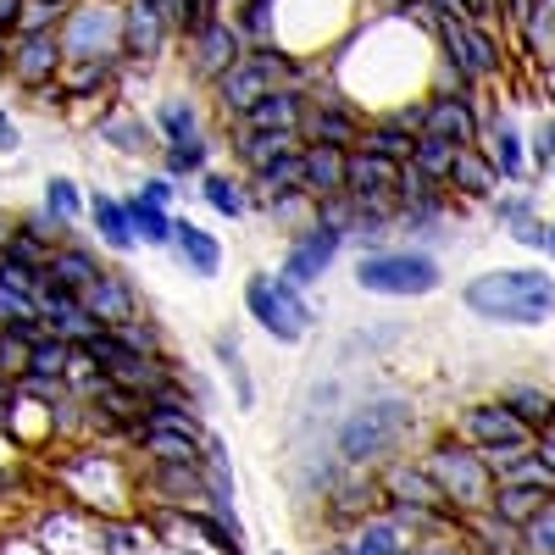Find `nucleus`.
Listing matches in <instances>:
<instances>
[{
    "mask_svg": "<svg viewBox=\"0 0 555 555\" xmlns=\"http://www.w3.org/2000/svg\"><path fill=\"white\" fill-rule=\"evenodd\" d=\"M201 195H206V206L217 211V217H245L250 211V195H245V183L240 178H228V172H206L201 178Z\"/></svg>",
    "mask_w": 555,
    "mask_h": 555,
    "instance_id": "37",
    "label": "nucleus"
},
{
    "mask_svg": "<svg viewBox=\"0 0 555 555\" xmlns=\"http://www.w3.org/2000/svg\"><path fill=\"white\" fill-rule=\"evenodd\" d=\"M122 62H67L62 67V83H67V101H89V95H101V89H112Z\"/></svg>",
    "mask_w": 555,
    "mask_h": 555,
    "instance_id": "36",
    "label": "nucleus"
},
{
    "mask_svg": "<svg viewBox=\"0 0 555 555\" xmlns=\"http://www.w3.org/2000/svg\"><path fill=\"white\" fill-rule=\"evenodd\" d=\"M56 39L67 62H122V7L117 0H73Z\"/></svg>",
    "mask_w": 555,
    "mask_h": 555,
    "instance_id": "8",
    "label": "nucleus"
},
{
    "mask_svg": "<svg viewBox=\"0 0 555 555\" xmlns=\"http://www.w3.org/2000/svg\"><path fill=\"white\" fill-rule=\"evenodd\" d=\"M133 195H139V201H151V206H167V211H172V178H145Z\"/></svg>",
    "mask_w": 555,
    "mask_h": 555,
    "instance_id": "53",
    "label": "nucleus"
},
{
    "mask_svg": "<svg viewBox=\"0 0 555 555\" xmlns=\"http://www.w3.org/2000/svg\"><path fill=\"white\" fill-rule=\"evenodd\" d=\"M467 311L494 328H544L555 317V278L544 267H494L461 289Z\"/></svg>",
    "mask_w": 555,
    "mask_h": 555,
    "instance_id": "1",
    "label": "nucleus"
},
{
    "mask_svg": "<svg viewBox=\"0 0 555 555\" xmlns=\"http://www.w3.org/2000/svg\"><path fill=\"white\" fill-rule=\"evenodd\" d=\"M405 555H467V544H461V533H428V539H416Z\"/></svg>",
    "mask_w": 555,
    "mask_h": 555,
    "instance_id": "51",
    "label": "nucleus"
},
{
    "mask_svg": "<svg viewBox=\"0 0 555 555\" xmlns=\"http://www.w3.org/2000/svg\"><path fill=\"white\" fill-rule=\"evenodd\" d=\"M172 39V17L156 0H122V56L128 62H156Z\"/></svg>",
    "mask_w": 555,
    "mask_h": 555,
    "instance_id": "13",
    "label": "nucleus"
},
{
    "mask_svg": "<svg viewBox=\"0 0 555 555\" xmlns=\"http://www.w3.org/2000/svg\"><path fill=\"white\" fill-rule=\"evenodd\" d=\"M83 306H89V317H95L101 328H122V322L139 317V295H133V284H128V272H112V267L83 289Z\"/></svg>",
    "mask_w": 555,
    "mask_h": 555,
    "instance_id": "17",
    "label": "nucleus"
},
{
    "mask_svg": "<svg viewBox=\"0 0 555 555\" xmlns=\"http://www.w3.org/2000/svg\"><path fill=\"white\" fill-rule=\"evenodd\" d=\"M500 405H512L533 434L555 428V395H550L544 384H505V389H500Z\"/></svg>",
    "mask_w": 555,
    "mask_h": 555,
    "instance_id": "30",
    "label": "nucleus"
},
{
    "mask_svg": "<svg viewBox=\"0 0 555 555\" xmlns=\"http://www.w3.org/2000/svg\"><path fill=\"white\" fill-rule=\"evenodd\" d=\"M7 261H23V267H51V245H39V240H28L23 228L7 240V250H0Z\"/></svg>",
    "mask_w": 555,
    "mask_h": 555,
    "instance_id": "47",
    "label": "nucleus"
},
{
    "mask_svg": "<svg viewBox=\"0 0 555 555\" xmlns=\"http://www.w3.org/2000/svg\"><path fill=\"white\" fill-rule=\"evenodd\" d=\"M44 211H51V217H62L67 228L83 217V195H78V183L73 178H51V183H44Z\"/></svg>",
    "mask_w": 555,
    "mask_h": 555,
    "instance_id": "46",
    "label": "nucleus"
},
{
    "mask_svg": "<svg viewBox=\"0 0 555 555\" xmlns=\"http://www.w3.org/2000/svg\"><path fill=\"white\" fill-rule=\"evenodd\" d=\"M455 434L467 439L489 467L500 473L505 461H517V455H528L533 450V428L522 423V416L512 411V405H500V400H478V405H467L461 411V423H455Z\"/></svg>",
    "mask_w": 555,
    "mask_h": 555,
    "instance_id": "7",
    "label": "nucleus"
},
{
    "mask_svg": "<svg viewBox=\"0 0 555 555\" xmlns=\"http://www.w3.org/2000/svg\"><path fill=\"white\" fill-rule=\"evenodd\" d=\"M89 222H95V234L106 240V250H117V256H133V250H139L133 222H128V201L95 190V195H89Z\"/></svg>",
    "mask_w": 555,
    "mask_h": 555,
    "instance_id": "24",
    "label": "nucleus"
},
{
    "mask_svg": "<svg viewBox=\"0 0 555 555\" xmlns=\"http://www.w3.org/2000/svg\"><path fill=\"white\" fill-rule=\"evenodd\" d=\"M483 139H489V162H494V172H500L505 183H517V178L528 172V156H522V133H517V122L505 117V112H494V117L483 122Z\"/></svg>",
    "mask_w": 555,
    "mask_h": 555,
    "instance_id": "25",
    "label": "nucleus"
},
{
    "mask_svg": "<svg viewBox=\"0 0 555 555\" xmlns=\"http://www.w3.org/2000/svg\"><path fill=\"white\" fill-rule=\"evenodd\" d=\"M405 550H411V533L389 512H373V517L350 522L345 539H339V555H405Z\"/></svg>",
    "mask_w": 555,
    "mask_h": 555,
    "instance_id": "18",
    "label": "nucleus"
},
{
    "mask_svg": "<svg viewBox=\"0 0 555 555\" xmlns=\"http://www.w3.org/2000/svg\"><path fill=\"white\" fill-rule=\"evenodd\" d=\"M306 67L289 56V51H278V44H250V51L228 67L211 89H217V101L228 117H245L261 95H278V89H300Z\"/></svg>",
    "mask_w": 555,
    "mask_h": 555,
    "instance_id": "4",
    "label": "nucleus"
},
{
    "mask_svg": "<svg viewBox=\"0 0 555 555\" xmlns=\"http://www.w3.org/2000/svg\"><path fill=\"white\" fill-rule=\"evenodd\" d=\"M206 439H211V434H206ZM206 439L172 434V428H139V434H133L139 455H151V461H206Z\"/></svg>",
    "mask_w": 555,
    "mask_h": 555,
    "instance_id": "29",
    "label": "nucleus"
},
{
    "mask_svg": "<svg viewBox=\"0 0 555 555\" xmlns=\"http://www.w3.org/2000/svg\"><path fill=\"white\" fill-rule=\"evenodd\" d=\"M117 334H122V345H133L139 356H162V334L151 328V322H145V317H133V322H122V328H117Z\"/></svg>",
    "mask_w": 555,
    "mask_h": 555,
    "instance_id": "49",
    "label": "nucleus"
},
{
    "mask_svg": "<svg viewBox=\"0 0 555 555\" xmlns=\"http://www.w3.org/2000/svg\"><path fill=\"white\" fill-rule=\"evenodd\" d=\"M0 284H12V289H23V295H39L44 267H23V261H7V256H0Z\"/></svg>",
    "mask_w": 555,
    "mask_h": 555,
    "instance_id": "48",
    "label": "nucleus"
},
{
    "mask_svg": "<svg viewBox=\"0 0 555 555\" xmlns=\"http://www.w3.org/2000/svg\"><path fill=\"white\" fill-rule=\"evenodd\" d=\"M0 78H12V39L0 34Z\"/></svg>",
    "mask_w": 555,
    "mask_h": 555,
    "instance_id": "58",
    "label": "nucleus"
},
{
    "mask_svg": "<svg viewBox=\"0 0 555 555\" xmlns=\"http://www.w3.org/2000/svg\"><path fill=\"white\" fill-rule=\"evenodd\" d=\"M544 172H550V190H555V162H550V167H544Z\"/></svg>",
    "mask_w": 555,
    "mask_h": 555,
    "instance_id": "60",
    "label": "nucleus"
},
{
    "mask_svg": "<svg viewBox=\"0 0 555 555\" xmlns=\"http://www.w3.org/2000/svg\"><path fill=\"white\" fill-rule=\"evenodd\" d=\"M356 151H373V156L405 167L411 151H416V133H405V128H395V122L384 117V122H366V133H361V145H356Z\"/></svg>",
    "mask_w": 555,
    "mask_h": 555,
    "instance_id": "33",
    "label": "nucleus"
},
{
    "mask_svg": "<svg viewBox=\"0 0 555 555\" xmlns=\"http://www.w3.org/2000/svg\"><path fill=\"white\" fill-rule=\"evenodd\" d=\"M172 256H178V267L190 272V278H217V272H222V245H217V234H206V228L190 222V217L172 222Z\"/></svg>",
    "mask_w": 555,
    "mask_h": 555,
    "instance_id": "21",
    "label": "nucleus"
},
{
    "mask_svg": "<svg viewBox=\"0 0 555 555\" xmlns=\"http://www.w3.org/2000/svg\"><path fill=\"white\" fill-rule=\"evenodd\" d=\"M494 217H500L505 228H517V222L539 217V206H533V195H494Z\"/></svg>",
    "mask_w": 555,
    "mask_h": 555,
    "instance_id": "50",
    "label": "nucleus"
},
{
    "mask_svg": "<svg viewBox=\"0 0 555 555\" xmlns=\"http://www.w3.org/2000/svg\"><path fill=\"white\" fill-rule=\"evenodd\" d=\"M250 190H256L261 206L284 201V195H306V190H300V151L284 156V162H272V167H261V172H250Z\"/></svg>",
    "mask_w": 555,
    "mask_h": 555,
    "instance_id": "32",
    "label": "nucleus"
},
{
    "mask_svg": "<svg viewBox=\"0 0 555 555\" xmlns=\"http://www.w3.org/2000/svg\"><path fill=\"white\" fill-rule=\"evenodd\" d=\"M73 12V0H23V17H17V34H56Z\"/></svg>",
    "mask_w": 555,
    "mask_h": 555,
    "instance_id": "42",
    "label": "nucleus"
},
{
    "mask_svg": "<svg viewBox=\"0 0 555 555\" xmlns=\"http://www.w3.org/2000/svg\"><path fill=\"white\" fill-rule=\"evenodd\" d=\"M423 133L428 139H450V145H478L483 139V117L473 112V89H455V95H428L423 101Z\"/></svg>",
    "mask_w": 555,
    "mask_h": 555,
    "instance_id": "12",
    "label": "nucleus"
},
{
    "mask_svg": "<svg viewBox=\"0 0 555 555\" xmlns=\"http://www.w3.org/2000/svg\"><path fill=\"white\" fill-rule=\"evenodd\" d=\"M128 222H133V240L139 245H151V250H172V211L167 206H151V201H139L128 195Z\"/></svg>",
    "mask_w": 555,
    "mask_h": 555,
    "instance_id": "31",
    "label": "nucleus"
},
{
    "mask_svg": "<svg viewBox=\"0 0 555 555\" xmlns=\"http://www.w3.org/2000/svg\"><path fill=\"white\" fill-rule=\"evenodd\" d=\"M361 112L345 101V95H328V101H306V117H300V145H334V151H356L361 145Z\"/></svg>",
    "mask_w": 555,
    "mask_h": 555,
    "instance_id": "10",
    "label": "nucleus"
},
{
    "mask_svg": "<svg viewBox=\"0 0 555 555\" xmlns=\"http://www.w3.org/2000/svg\"><path fill=\"white\" fill-rule=\"evenodd\" d=\"M494 483H528V489H544V494H555V473L544 467V461L528 450V455H517V461H505V467L494 473Z\"/></svg>",
    "mask_w": 555,
    "mask_h": 555,
    "instance_id": "43",
    "label": "nucleus"
},
{
    "mask_svg": "<svg viewBox=\"0 0 555 555\" xmlns=\"http://www.w3.org/2000/svg\"><path fill=\"white\" fill-rule=\"evenodd\" d=\"M39 317H44V328L62 334V339H73V345H83V339H95V334H101V322L89 317L83 295L62 289L51 272H44V284H39Z\"/></svg>",
    "mask_w": 555,
    "mask_h": 555,
    "instance_id": "15",
    "label": "nucleus"
},
{
    "mask_svg": "<svg viewBox=\"0 0 555 555\" xmlns=\"http://www.w3.org/2000/svg\"><path fill=\"white\" fill-rule=\"evenodd\" d=\"M295 151H306L300 133H256V128H240V139H234V156H240L250 172L284 162V156H295Z\"/></svg>",
    "mask_w": 555,
    "mask_h": 555,
    "instance_id": "28",
    "label": "nucleus"
},
{
    "mask_svg": "<svg viewBox=\"0 0 555 555\" xmlns=\"http://www.w3.org/2000/svg\"><path fill=\"white\" fill-rule=\"evenodd\" d=\"M217 361H222V373H228V384H234V400H240V411H250L256 405V384H250V366H245V350H240V339H228V334H217Z\"/></svg>",
    "mask_w": 555,
    "mask_h": 555,
    "instance_id": "41",
    "label": "nucleus"
},
{
    "mask_svg": "<svg viewBox=\"0 0 555 555\" xmlns=\"http://www.w3.org/2000/svg\"><path fill=\"white\" fill-rule=\"evenodd\" d=\"M550 494L544 489H528V483H494V500H489V512L494 517H505V522H512V528H522L533 512H539V505H544Z\"/></svg>",
    "mask_w": 555,
    "mask_h": 555,
    "instance_id": "35",
    "label": "nucleus"
},
{
    "mask_svg": "<svg viewBox=\"0 0 555 555\" xmlns=\"http://www.w3.org/2000/svg\"><path fill=\"white\" fill-rule=\"evenodd\" d=\"M272 555H284V550H272Z\"/></svg>",
    "mask_w": 555,
    "mask_h": 555,
    "instance_id": "62",
    "label": "nucleus"
},
{
    "mask_svg": "<svg viewBox=\"0 0 555 555\" xmlns=\"http://www.w3.org/2000/svg\"><path fill=\"white\" fill-rule=\"evenodd\" d=\"M245 51H250V44H245V34L234 28V17H217V23H206L201 34H190V73H195L201 83H217Z\"/></svg>",
    "mask_w": 555,
    "mask_h": 555,
    "instance_id": "11",
    "label": "nucleus"
},
{
    "mask_svg": "<svg viewBox=\"0 0 555 555\" xmlns=\"http://www.w3.org/2000/svg\"><path fill=\"white\" fill-rule=\"evenodd\" d=\"M23 145V133H17V122H7V112H0V156H12Z\"/></svg>",
    "mask_w": 555,
    "mask_h": 555,
    "instance_id": "56",
    "label": "nucleus"
},
{
    "mask_svg": "<svg viewBox=\"0 0 555 555\" xmlns=\"http://www.w3.org/2000/svg\"><path fill=\"white\" fill-rule=\"evenodd\" d=\"M339 250H345V234L339 228H328V222H306L300 234L289 240V250H284V278L295 289H306V284H322L328 278V267L339 261Z\"/></svg>",
    "mask_w": 555,
    "mask_h": 555,
    "instance_id": "9",
    "label": "nucleus"
},
{
    "mask_svg": "<svg viewBox=\"0 0 555 555\" xmlns=\"http://www.w3.org/2000/svg\"><path fill=\"white\" fill-rule=\"evenodd\" d=\"M533 455H539V461H544V467L555 473V428H544V434L533 439Z\"/></svg>",
    "mask_w": 555,
    "mask_h": 555,
    "instance_id": "57",
    "label": "nucleus"
},
{
    "mask_svg": "<svg viewBox=\"0 0 555 555\" xmlns=\"http://www.w3.org/2000/svg\"><path fill=\"white\" fill-rule=\"evenodd\" d=\"M395 190H400V167L373 156V151H350L345 156V195L361 201V206H395Z\"/></svg>",
    "mask_w": 555,
    "mask_h": 555,
    "instance_id": "16",
    "label": "nucleus"
},
{
    "mask_svg": "<svg viewBox=\"0 0 555 555\" xmlns=\"http://www.w3.org/2000/svg\"><path fill=\"white\" fill-rule=\"evenodd\" d=\"M411 428H416V405L405 395H378L345 416L339 461L345 467H384V461H395V450L405 444Z\"/></svg>",
    "mask_w": 555,
    "mask_h": 555,
    "instance_id": "2",
    "label": "nucleus"
},
{
    "mask_svg": "<svg viewBox=\"0 0 555 555\" xmlns=\"http://www.w3.org/2000/svg\"><path fill=\"white\" fill-rule=\"evenodd\" d=\"M156 133L167 139V145H190V139H201V112L172 95V101L156 106Z\"/></svg>",
    "mask_w": 555,
    "mask_h": 555,
    "instance_id": "39",
    "label": "nucleus"
},
{
    "mask_svg": "<svg viewBox=\"0 0 555 555\" xmlns=\"http://www.w3.org/2000/svg\"><path fill=\"white\" fill-rule=\"evenodd\" d=\"M461 145H450V139H428V133H416V151H411V167L434 178V183H450V167H455Z\"/></svg>",
    "mask_w": 555,
    "mask_h": 555,
    "instance_id": "40",
    "label": "nucleus"
},
{
    "mask_svg": "<svg viewBox=\"0 0 555 555\" xmlns=\"http://www.w3.org/2000/svg\"><path fill=\"white\" fill-rule=\"evenodd\" d=\"M378 489H384V500H400V505H428V512H450L444 494H439V483L428 478L423 461H416V467H411V461H384Z\"/></svg>",
    "mask_w": 555,
    "mask_h": 555,
    "instance_id": "19",
    "label": "nucleus"
},
{
    "mask_svg": "<svg viewBox=\"0 0 555 555\" xmlns=\"http://www.w3.org/2000/svg\"><path fill=\"white\" fill-rule=\"evenodd\" d=\"M356 284L384 300H423L444 284V272L428 250H373L356 256Z\"/></svg>",
    "mask_w": 555,
    "mask_h": 555,
    "instance_id": "5",
    "label": "nucleus"
},
{
    "mask_svg": "<svg viewBox=\"0 0 555 555\" xmlns=\"http://www.w3.org/2000/svg\"><path fill=\"white\" fill-rule=\"evenodd\" d=\"M162 162H167V178H206L211 145H206V139H190V145H167Z\"/></svg>",
    "mask_w": 555,
    "mask_h": 555,
    "instance_id": "44",
    "label": "nucleus"
},
{
    "mask_svg": "<svg viewBox=\"0 0 555 555\" xmlns=\"http://www.w3.org/2000/svg\"><path fill=\"white\" fill-rule=\"evenodd\" d=\"M62 67H67V56H62L56 34H12V78L28 89V95L44 89V83H56Z\"/></svg>",
    "mask_w": 555,
    "mask_h": 555,
    "instance_id": "14",
    "label": "nucleus"
},
{
    "mask_svg": "<svg viewBox=\"0 0 555 555\" xmlns=\"http://www.w3.org/2000/svg\"><path fill=\"white\" fill-rule=\"evenodd\" d=\"M156 7H167V0H156Z\"/></svg>",
    "mask_w": 555,
    "mask_h": 555,
    "instance_id": "61",
    "label": "nucleus"
},
{
    "mask_svg": "<svg viewBox=\"0 0 555 555\" xmlns=\"http://www.w3.org/2000/svg\"><path fill=\"white\" fill-rule=\"evenodd\" d=\"M73 356H78L73 339L44 334V339L28 345V373H39V378H67V373H73Z\"/></svg>",
    "mask_w": 555,
    "mask_h": 555,
    "instance_id": "34",
    "label": "nucleus"
},
{
    "mask_svg": "<svg viewBox=\"0 0 555 555\" xmlns=\"http://www.w3.org/2000/svg\"><path fill=\"white\" fill-rule=\"evenodd\" d=\"M522 555H555V494L522 522Z\"/></svg>",
    "mask_w": 555,
    "mask_h": 555,
    "instance_id": "45",
    "label": "nucleus"
},
{
    "mask_svg": "<svg viewBox=\"0 0 555 555\" xmlns=\"http://www.w3.org/2000/svg\"><path fill=\"white\" fill-rule=\"evenodd\" d=\"M544 250H550V256H555V222H550V245H544Z\"/></svg>",
    "mask_w": 555,
    "mask_h": 555,
    "instance_id": "59",
    "label": "nucleus"
},
{
    "mask_svg": "<svg viewBox=\"0 0 555 555\" xmlns=\"http://www.w3.org/2000/svg\"><path fill=\"white\" fill-rule=\"evenodd\" d=\"M423 467H428V478L439 483V494H444V505H450L455 517L489 512V500H494V467H489V461H483L467 439H461V434L434 439L428 455H423Z\"/></svg>",
    "mask_w": 555,
    "mask_h": 555,
    "instance_id": "3",
    "label": "nucleus"
},
{
    "mask_svg": "<svg viewBox=\"0 0 555 555\" xmlns=\"http://www.w3.org/2000/svg\"><path fill=\"white\" fill-rule=\"evenodd\" d=\"M245 311L261 322V334H272L278 345H300L311 334L317 311L306 306V295L289 284L284 272H250L245 278Z\"/></svg>",
    "mask_w": 555,
    "mask_h": 555,
    "instance_id": "6",
    "label": "nucleus"
},
{
    "mask_svg": "<svg viewBox=\"0 0 555 555\" xmlns=\"http://www.w3.org/2000/svg\"><path fill=\"white\" fill-rule=\"evenodd\" d=\"M44 272H51L56 278V284L62 289H73V295H83L89 284H95V278L106 272L101 267V256L95 250H89V245H78V240H67V245H56L51 250V267H44Z\"/></svg>",
    "mask_w": 555,
    "mask_h": 555,
    "instance_id": "26",
    "label": "nucleus"
},
{
    "mask_svg": "<svg viewBox=\"0 0 555 555\" xmlns=\"http://www.w3.org/2000/svg\"><path fill=\"white\" fill-rule=\"evenodd\" d=\"M17 17H23V0H0V34H17Z\"/></svg>",
    "mask_w": 555,
    "mask_h": 555,
    "instance_id": "55",
    "label": "nucleus"
},
{
    "mask_svg": "<svg viewBox=\"0 0 555 555\" xmlns=\"http://www.w3.org/2000/svg\"><path fill=\"white\" fill-rule=\"evenodd\" d=\"M450 190L467 195V201H494L500 195V172H494V162L478 145H467L455 156V167H450Z\"/></svg>",
    "mask_w": 555,
    "mask_h": 555,
    "instance_id": "27",
    "label": "nucleus"
},
{
    "mask_svg": "<svg viewBox=\"0 0 555 555\" xmlns=\"http://www.w3.org/2000/svg\"><path fill=\"white\" fill-rule=\"evenodd\" d=\"M300 117H306V95H300V89H278V95H261L234 122L240 128H256V133H300Z\"/></svg>",
    "mask_w": 555,
    "mask_h": 555,
    "instance_id": "23",
    "label": "nucleus"
},
{
    "mask_svg": "<svg viewBox=\"0 0 555 555\" xmlns=\"http://www.w3.org/2000/svg\"><path fill=\"white\" fill-rule=\"evenodd\" d=\"M106 145H117V151H128V156H139V151H156V128H145L139 117H128V112H117V117H101V128H95Z\"/></svg>",
    "mask_w": 555,
    "mask_h": 555,
    "instance_id": "38",
    "label": "nucleus"
},
{
    "mask_svg": "<svg viewBox=\"0 0 555 555\" xmlns=\"http://www.w3.org/2000/svg\"><path fill=\"white\" fill-rule=\"evenodd\" d=\"M512 240L528 245V250H544V245H550V222H544V217H528V222L512 228Z\"/></svg>",
    "mask_w": 555,
    "mask_h": 555,
    "instance_id": "52",
    "label": "nucleus"
},
{
    "mask_svg": "<svg viewBox=\"0 0 555 555\" xmlns=\"http://www.w3.org/2000/svg\"><path fill=\"white\" fill-rule=\"evenodd\" d=\"M345 156H350V151L306 145V151H300V190H306L311 201H334V195H345Z\"/></svg>",
    "mask_w": 555,
    "mask_h": 555,
    "instance_id": "22",
    "label": "nucleus"
},
{
    "mask_svg": "<svg viewBox=\"0 0 555 555\" xmlns=\"http://www.w3.org/2000/svg\"><path fill=\"white\" fill-rule=\"evenodd\" d=\"M455 533L467 544V555H522V528H512L494 512H467L455 522Z\"/></svg>",
    "mask_w": 555,
    "mask_h": 555,
    "instance_id": "20",
    "label": "nucleus"
},
{
    "mask_svg": "<svg viewBox=\"0 0 555 555\" xmlns=\"http://www.w3.org/2000/svg\"><path fill=\"white\" fill-rule=\"evenodd\" d=\"M533 162H539V167H550V162H555V117H544V122H539V133H533Z\"/></svg>",
    "mask_w": 555,
    "mask_h": 555,
    "instance_id": "54",
    "label": "nucleus"
}]
</instances>
